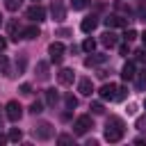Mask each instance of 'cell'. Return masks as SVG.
<instances>
[{"mask_svg": "<svg viewBox=\"0 0 146 146\" xmlns=\"http://www.w3.org/2000/svg\"><path fill=\"white\" fill-rule=\"evenodd\" d=\"M123 132H125L123 121H121L119 116H110L107 123H105V139H107L110 144H116V141L123 139Z\"/></svg>", "mask_w": 146, "mask_h": 146, "instance_id": "6da1fadb", "label": "cell"}, {"mask_svg": "<svg viewBox=\"0 0 146 146\" xmlns=\"http://www.w3.org/2000/svg\"><path fill=\"white\" fill-rule=\"evenodd\" d=\"M91 128H94V123H91V116L82 114V116H78V119H75V123H73V135L82 137V135H87Z\"/></svg>", "mask_w": 146, "mask_h": 146, "instance_id": "7a4b0ae2", "label": "cell"}, {"mask_svg": "<svg viewBox=\"0 0 146 146\" xmlns=\"http://www.w3.org/2000/svg\"><path fill=\"white\" fill-rule=\"evenodd\" d=\"M5 116L9 119V121H21V116H23V107H21V103L18 100H9L7 105H5Z\"/></svg>", "mask_w": 146, "mask_h": 146, "instance_id": "3957f363", "label": "cell"}, {"mask_svg": "<svg viewBox=\"0 0 146 146\" xmlns=\"http://www.w3.org/2000/svg\"><path fill=\"white\" fill-rule=\"evenodd\" d=\"M34 137H36V139H41V141L50 139V137H52V125H50L48 121L36 123V125H34Z\"/></svg>", "mask_w": 146, "mask_h": 146, "instance_id": "277c9868", "label": "cell"}, {"mask_svg": "<svg viewBox=\"0 0 146 146\" xmlns=\"http://www.w3.org/2000/svg\"><path fill=\"white\" fill-rule=\"evenodd\" d=\"M48 55H50V62L59 64V62L64 59V43H59V41L50 43V46H48Z\"/></svg>", "mask_w": 146, "mask_h": 146, "instance_id": "5b68a950", "label": "cell"}, {"mask_svg": "<svg viewBox=\"0 0 146 146\" xmlns=\"http://www.w3.org/2000/svg\"><path fill=\"white\" fill-rule=\"evenodd\" d=\"M50 16H52L57 23H62V21L66 18V7H64L62 0H55V2L50 5Z\"/></svg>", "mask_w": 146, "mask_h": 146, "instance_id": "8992f818", "label": "cell"}, {"mask_svg": "<svg viewBox=\"0 0 146 146\" xmlns=\"http://www.w3.org/2000/svg\"><path fill=\"white\" fill-rule=\"evenodd\" d=\"M27 18H30L32 23H41V21H46V9L34 2V5L27 9Z\"/></svg>", "mask_w": 146, "mask_h": 146, "instance_id": "52a82bcc", "label": "cell"}, {"mask_svg": "<svg viewBox=\"0 0 146 146\" xmlns=\"http://www.w3.org/2000/svg\"><path fill=\"white\" fill-rule=\"evenodd\" d=\"M98 94H100V98L103 100H114V96H116V84H103L100 89H98Z\"/></svg>", "mask_w": 146, "mask_h": 146, "instance_id": "ba28073f", "label": "cell"}, {"mask_svg": "<svg viewBox=\"0 0 146 146\" xmlns=\"http://www.w3.org/2000/svg\"><path fill=\"white\" fill-rule=\"evenodd\" d=\"M57 80H59V84H73V80H75L73 68H62V71L57 73Z\"/></svg>", "mask_w": 146, "mask_h": 146, "instance_id": "9c48e42d", "label": "cell"}, {"mask_svg": "<svg viewBox=\"0 0 146 146\" xmlns=\"http://www.w3.org/2000/svg\"><path fill=\"white\" fill-rule=\"evenodd\" d=\"M96 25H98V18H96V16H87V18H82L80 30L89 34V32H94V30H96Z\"/></svg>", "mask_w": 146, "mask_h": 146, "instance_id": "30bf717a", "label": "cell"}, {"mask_svg": "<svg viewBox=\"0 0 146 146\" xmlns=\"http://www.w3.org/2000/svg\"><path fill=\"white\" fill-rule=\"evenodd\" d=\"M135 75H137L135 64H132V62H125V64H123V68H121V78L128 82V80H135Z\"/></svg>", "mask_w": 146, "mask_h": 146, "instance_id": "8fae6325", "label": "cell"}, {"mask_svg": "<svg viewBox=\"0 0 146 146\" xmlns=\"http://www.w3.org/2000/svg\"><path fill=\"white\" fill-rule=\"evenodd\" d=\"M78 91H80L82 96H91V91H94V84H91V80H89V78H82V80L78 82Z\"/></svg>", "mask_w": 146, "mask_h": 146, "instance_id": "7c38bea8", "label": "cell"}, {"mask_svg": "<svg viewBox=\"0 0 146 146\" xmlns=\"http://www.w3.org/2000/svg\"><path fill=\"white\" fill-rule=\"evenodd\" d=\"M105 25L107 27H123V25H128V21L121 18V16H107L105 18Z\"/></svg>", "mask_w": 146, "mask_h": 146, "instance_id": "4fadbf2b", "label": "cell"}, {"mask_svg": "<svg viewBox=\"0 0 146 146\" xmlns=\"http://www.w3.org/2000/svg\"><path fill=\"white\" fill-rule=\"evenodd\" d=\"M21 36H23V39H36V36H39V27H36V25H30V27L21 30Z\"/></svg>", "mask_w": 146, "mask_h": 146, "instance_id": "5bb4252c", "label": "cell"}, {"mask_svg": "<svg viewBox=\"0 0 146 146\" xmlns=\"http://www.w3.org/2000/svg\"><path fill=\"white\" fill-rule=\"evenodd\" d=\"M107 59V55H89L84 59V66H96V64H103Z\"/></svg>", "mask_w": 146, "mask_h": 146, "instance_id": "9a60e30c", "label": "cell"}, {"mask_svg": "<svg viewBox=\"0 0 146 146\" xmlns=\"http://www.w3.org/2000/svg\"><path fill=\"white\" fill-rule=\"evenodd\" d=\"M100 43H103V46H107V48L116 46V34H112V32H105V34L100 36Z\"/></svg>", "mask_w": 146, "mask_h": 146, "instance_id": "2e32d148", "label": "cell"}, {"mask_svg": "<svg viewBox=\"0 0 146 146\" xmlns=\"http://www.w3.org/2000/svg\"><path fill=\"white\" fill-rule=\"evenodd\" d=\"M43 94H46V105L55 107V103H57V98H59V96H57V91H55V89H46Z\"/></svg>", "mask_w": 146, "mask_h": 146, "instance_id": "e0dca14e", "label": "cell"}, {"mask_svg": "<svg viewBox=\"0 0 146 146\" xmlns=\"http://www.w3.org/2000/svg\"><path fill=\"white\" fill-rule=\"evenodd\" d=\"M36 73H39V80H48V75H50L48 73V64L46 62H39L36 64Z\"/></svg>", "mask_w": 146, "mask_h": 146, "instance_id": "ac0fdd59", "label": "cell"}, {"mask_svg": "<svg viewBox=\"0 0 146 146\" xmlns=\"http://www.w3.org/2000/svg\"><path fill=\"white\" fill-rule=\"evenodd\" d=\"M128 98V87H116V96L114 100H125Z\"/></svg>", "mask_w": 146, "mask_h": 146, "instance_id": "d6986e66", "label": "cell"}, {"mask_svg": "<svg viewBox=\"0 0 146 146\" xmlns=\"http://www.w3.org/2000/svg\"><path fill=\"white\" fill-rule=\"evenodd\" d=\"M7 137H9V141H21V137H23V132H21L18 128H11Z\"/></svg>", "mask_w": 146, "mask_h": 146, "instance_id": "ffe728a7", "label": "cell"}, {"mask_svg": "<svg viewBox=\"0 0 146 146\" xmlns=\"http://www.w3.org/2000/svg\"><path fill=\"white\" fill-rule=\"evenodd\" d=\"M94 48H96V41H94V39H84L82 50H84V52H94Z\"/></svg>", "mask_w": 146, "mask_h": 146, "instance_id": "44dd1931", "label": "cell"}, {"mask_svg": "<svg viewBox=\"0 0 146 146\" xmlns=\"http://www.w3.org/2000/svg\"><path fill=\"white\" fill-rule=\"evenodd\" d=\"M30 112H32V114H41V112H43V103H41V100H34V103L30 105Z\"/></svg>", "mask_w": 146, "mask_h": 146, "instance_id": "7402d4cb", "label": "cell"}, {"mask_svg": "<svg viewBox=\"0 0 146 146\" xmlns=\"http://www.w3.org/2000/svg\"><path fill=\"white\" fill-rule=\"evenodd\" d=\"M64 100H66V107H68V110H73V107L78 105V98H75L73 94H66V98H64Z\"/></svg>", "mask_w": 146, "mask_h": 146, "instance_id": "603a6c76", "label": "cell"}, {"mask_svg": "<svg viewBox=\"0 0 146 146\" xmlns=\"http://www.w3.org/2000/svg\"><path fill=\"white\" fill-rule=\"evenodd\" d=\"M5 5H7V9H9V11H16V9L23 5V0H7Z\"/></svg>", "mask_w": 146, "mask_h": 146, "instance_id": "cb8c5ba5", "label": "cell"}, {"mask_svg": "<svg viewBox=\"0 0 146 146\" xmlns=\"http://www.w3.org/2000/svg\"><path fill=\"white\" fill-rule=\"evenodd\" d=\"M135 128H137V130H141V132H146V114H144V116H139V119L135 121Z\"/></svg>", "mask_w": 146, "mask_h": 146, "instance_id": "d4e9b609", "label": "cell"}, {"mask_svg": "<svg viewBox=\"0 0 146 146\" xmlns=\"http://www.w3.org/2000/svg\"><path fill=\"white\" fill-rule=\"evenodd\" d=\"M135 78H137V75H135ZM144 84H146V68H141V71H139V78H137V87L141 89Z\"/></svg>", "mask_w": 146, "mask_h": 146, "instance_id": "484cf974", "label": "cell"}, {"mask_svg": "<svg viewBox=\"0 0 146 146\" xmlns=\"http://www.w3.org/2000/svg\"><path fill=\"white\" fill-rule=\"evenodd\" d=\"M123 39L130 43V41H135V39H137V32H135V30H125V32H123Z\"/></svg>", "mask_w": 146, "mask_h": 146, "instance_id": "4316f807", "label": "cell"}, {"mask_svg": "<svg viewBox=\"0 0 146 146\" xmlns=\"http://www.w3.org/2000/svg\"><path fill=\"white\" fill-rule=\"evenodd\" d=\"M71 5H73V9H84L89 5V0H71Z\"/></svg>", "mask_w": 146, "mask_h": 146, "instance_id": "83f0119b", "label": "cell"}, {"mask_svg": "<svg viewBox=\"0 0 146 146\" xmlns=\"http://www.w3.org/2000/svg\"><path fill=\"white\" fill-rule=\"evenodd\" d=\"M0 71H2V73H7V71H9V62H7V57H5V55H0Z\"/></svg>", "mask_w": 146, "mask_h": 146, "instance_id": "f1b7e54d", "label": "cell"}, {"mask_svg": "<svg viewBox=\"0 0 146 146\" xmlns=\"http://www.w3.org/2000/svg\"><path fill=\"white\" fill-rule=\"evenodd\" d=\"M89 110H91V112H94V114H103V112H105V110H103V105H100V103H91V107H89Z\"/></svg>", "mask_w": 146, "mask_h": 146, "instance_id": "f546056e", "label": "cell"}, {"mask_svg": "<svg viewBox=\"0 0 146 146\" xmlns=\"http://www.w3.org/2000/svg\"><path fill=\"white\" fill-rule=\"evenodd\" d=\"M71 141H73L71 135H59V137H57V144H71Z\"/></svg>", "mask_w": 146, "mask_h": 146, "instance_id": "4dcf8cb0", "label": "cell"}, {"mask_svg": "<svg viewBox=\"0 0 146 146\" xmlns=\"http://www.w3.org/2000/svg\"><path fill=\"white\" fill-rule=\"evenodd\" d=\"M21 94H25V96H30L32 94V84H21V89H18Z\"/></svg>", "mask_w": 146, "mask_h": 146, "instance_id": "1f68e13d", "label": "cell"}, {"mask_svg": "<svg viewBox=\"0 0 146 146\" xmlns=\"http://www.w3.org/2000/svg\"><path fill=\"white\" fill-rule=\"evenodd\" d=\"M23 68H25V59L21 57V59H16V71H18V73H23Z\"/></svg>", "mask_w": 146, "mask_h": 146, "instance_id": "d6a6232c", "label": "cell"}, {"mask_svg": "<svg viewBox=\"0 0 146 146\" xmlns=\"http://www.w3.org/2000/svg\"><path fill=\"white\" fill-rule=\"evenodd\" d=\"M119 52H121V55H128V52H130V48H128V41L119 46Z\"/></svg>", "mask_w": 146, "mask_h": 146, "instance_id": "836d02e7", "label": "cell"}, {"mask_svg": "<svg viewBox=\"0 0 146 146\" xmlns=\"http://www.w3.org/2000/svg\"><path fill=\"white\" fill-rule=\"evenodd\" d=\"M135 55H137V59H139V62H146V50H137Z\"/></svg>", "mask_w": 146, "mask_h": 146, "instance_id": "e575fe53", "label": "cell"}, {"mask_svg": "<svg viewBox=\"0 0 146 146\" xmlns=\"http://www.w3.org/2000/svg\"><path fill=\"white\" fill-rule=\"evenodd\" d=\"M5 48H7V39H2V36H0V52H2Z\"/></svg>", "mask_w": 146, "mask_h": 146, "instance_id": "d590c367", "label": "cell"}, {"mask_svg": "<svg viewBox=\"0 0 146 146\" xmlns=\"http://www.w3.org/2000/svg\"><path fill=\"white\" fill-rule=\"evenodd\" d=\"M7 141H9V137H5V135L0 132V146H2V144H7Z\"/></svg>", "mask_w": 146, "mask_h": 146, "instance_id": "8d00e7d4", "label": "cell"}, {"mask_svg": "<svg viewBox=\"0 0 146 146\" xmlns=\"http://www.w3.org/2000/svg\"><path fill=\"white\" fill-rule=\"evenodd\" d=\"M139 16H141V21H146V7H144V9L139 11Z\"/></svg>", "mask_w": 146, "mask_h": 146, "instance_id": "74e56055", "label": "cell"}, {"mask_svg": "<svg viewBox=\"0 0 146 146\" xmlns=\"http://www.w3.org/2000/svg\"><path fill=\"white\" fill-rule=\"evenodd\" d=\"M2 119H5V114H2V110H0V128H2Z\"/></svg>", "mask_w": 146, "mask_h": 146, "instance_id": "f35d334b", "label": "cell"}, {"mask_svg": "<svg viewBox=\"0 0 146 146\" xmlns=\"http://www.w3.org/2000/svg\"><path fill=\"white\" fill-rule=\"evenodd\" d=\"M141 41H144V43H146V32H144V34H141Z\"/></svg>", "mask_w": 146, "mask_h": 146, "instance_id": "ab89813d", "label": "cell"}, {"mask_svg": "<svg viewBox=\"0 0 146 146\" xmlns=\"http://www.w3.org/2000/svg\"><path fill=\"white\" fill-rule=\"evenodd\" d=\"M0 25H2V14H0Z\"/></svg>", "mask_w": 146, "mask_h": 146, "instance_id": "60d3db41", "label": "cell"}, {"mask_svg": "<svg viewBox=\"0 0 146 146\" xmlns=\"http://www.w3.org/2000/svg\"><path fill=\"white\" fill-rule=\"evenodd\" d=\"M144 107H146V100H144Z\"/></svg>", "mask_w": 146, "mask_h": 146, "instance_id": "b9f144b4", "label": "cell"}, {"mask_svg": "<svg viewBox=\"0 0 146 146\" xmlns=\"http://www.w3.org/2000/svg\"><path fill=\"white\" fill-rule=\"evenodd\" d=\"M34 2H39V0H34Z\"/></svg>", "mask_w": 146, "mask_h": 146, "instance_id": "7bdbcfd3", "label": "cell"}]
</instances>
